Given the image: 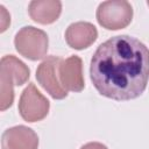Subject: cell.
I'll use <instances>...</instances> for the list:
<instances>
[{
	"instance_id": "1",
	"label": "cell",
	"mask_w": 149,
	"mask_h": 149,
	"mask_svg": "<svg viewBox=\"0 0 149 149\" xmlns=\"http://www.w3.org/2000/svg\"><path fill=\"white\" fill-rule=\"evenodd\" d=\"M90 77L104 97L114 100L135 99L148 84L149 49L129 35L111 37L93 54Z\"/></svg>"
},
{
	"instance_id": "2",
	"label": "cell",
	"mask_w": 149,
	"mask_h": 149,
	"mask_svg": "<svg viewBox=\"0 0 149 149\" xmlns=\"http://www.w3.org/2000/svg\"><path fill=\"white\" fill-rule=\"evenodd\" d=\"M30 77L29 68L14 55H6L0 61V111H6L14 101V85L21 86Z\"/></svg>"
},
{
	"instance_id": "3",
	"label": "cell",
	"mask_w": 149,
	"mask_h": 149,
	"mask_svg": "<svg viewBox=\"0 0 149 149\" xmlns=\"http://www.w3.org/2000/svg\"><path fill=\"white\" fill-rule=\"evenodd\" d=\"M14 45L21 56L30 61H38L45 57L48 52L49 38L47 33L42 29L26 26L16 33Z\"/></svg>"
},
{
	"instance_id": "4",
	"label": "cell",
	"mask_w": 149,
	"mask_h": 149,
	"mask_svg": "<svg viewBox=\"0 0 149 149\" xmlns=\"http://www.w3.org/2000/svg\"><path fill=\"white\" fill-rule=\"evenodd\" d=\"M98 23L107 30L126 28L133 20V7L126 0H109L101 2L95 13Z\"/></svg>"
},
{
	"instance_id": "5",
	"label": "cell",
	"mask_w": 149,
	"mask_h": 149,
	"mask_svg": "<svg viewBox=\"0 0 149 149\" xmlns=\"http://www.w3.org/2000/svg\"><path fill=\"white\" fill-rule=\"evenodd\" d=\"M50 108L49 100L37 90L35 84L29 83L22 91L19 100V113L27 122H36L44 119Z\"/></svg>"
},
{
	"instance_id": "6",
	"label": "cell",
	"mask_w": 149,
	"mask_h": 149,
	"mask_svg": "<svg viewBox=\"0 0 149 149\" xmlns=\"http://www.w3.org/2000/svg\"><path fill=\"white\" fill-rule=\"evenodd\" d=\"M62 61L63 59L58 56H49L38 65L36 70V79L38 84L54 99L57 100L68 97V91L63 87L58 76V70Z\"/></svg>"
},
{
	"instance_id": "7",
	"label": "cell",
	"mask_w": 149,
	"mask_h": 149,
	"mask_svg": "<svg viewBox=\"0 0 149 149\" xmlns=\"http://www.w3.org/2000/svg\"><path fill=\"white\" fill-rule=\"evenodd\" d=\"M58 76L63 87L66 91L80 92L85 87L83 76V61L77 55H72L62 61Z\"/></svg>"
},
{
	"instance_id": "8",
	"label": "cell",
	"mask_w": 149,
	"mask_h": 149,
	"mask_svg": "<svg viewBox=\"0 0 149 149\" xmlns=\"http://www.w3.org/2000/svg\"><path fill=\"white\" fill-rule=\"evenodd\" d=\"M2 149H37L38 136L27 126H15L6 129L1 136Z\"/></svg>"
},
{
	"instance_id": "9",
	"label": "cell",
	"mask_w": 149,
	"mask_h": 149,
	"mask_svg": "<svg viewBox=\"0 0 149 149\" xmlns=\"http://www.w3.org/2000/svg\"><path fill=\"white\" fill-rule=\"evenodd\" d=\"M97 37V28L92 23L85 21L71 23L65 30V41L68 45L76 50H83L88 48L95 42Z\"/></svg>"
},
{
	"instance_id": "10",
	"label": "cell",
	"mask_w": 149,
	"mask_h": 149,
	"mask_svg": "<svg viewBox=\"0 0 149 149\" xmlns=\"http://www.w3.org/2000/svg\"><path fill=\"white\" fill-rule=\"evenodd\" d=\"M28 13L35 22L50 24L59 17L62 13V2L58 0H33L29 2Z\"/></svg>"
},
{
	"instance_id": "11",
	"label": "cell",
	"mask_w": 149,
	"mask_h": 149,
	"mask_svg": "<svg viewBox=\"0 0 149 149\" xmlns=\"http://www.w3.org/2000/svg\"><path fill=\"white\" fill-rule=\"evenodd\" d=\"M80 149H108V148L100 142H88V143L81 146Z\"/></svg>"
},
{
	"instance_id": "12",
	"label": "cell",
	"mask_w": 149,
	"mask_h": 149,
	"mask_svg": "<svg viewBox=\"0 0 149 149\" xmlns=\"http://www.w3.org/2000/svg\"><path fill=\"white\" fill-rule=\"evenodd\" d=\"M147 5H148V6H149V0H148V1H147Z\"/></svg>"
}]
</instances>
